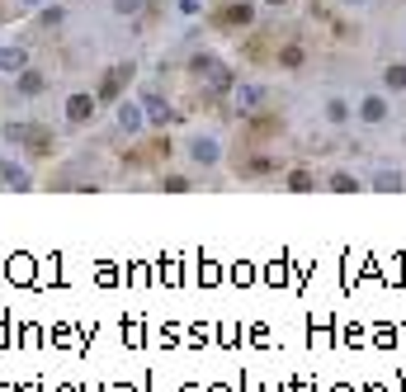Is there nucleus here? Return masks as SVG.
I'll return each mask as SVG.
<instances>
[{
    "label": "nucleus",
    "mask_w": 406,
    "mask_h": 392,
    "mask_svg": "<svg viewBox=\"0 0 406 392\" xmlns=\"http://www.w3.org/2000/svg\"><path fill=\"white\" fill-rule=\"evenodd\" d=\"M109 5H113V15H118V19H137L142 10H147V0H109Z\"/></svg>",
    "instance_id": "21"
},
{
    "label": "nucleus",
    "mask_w": 406,
    "mask_h": 392,
    "mask_svg": "<svg viewBox=\"0 0 406 392\" xmlns=\"http://www.w3.org/2000/svg\"><path fill=\"white\" fill-rule=\"evenodd\" d=\"M364 180H369L374 194H402V189H406V166H397V161L388 166V161H383V166H374Z\"/></svg>",
    "instance_id": "11"
},
{
    "label": "nucleus",
    "mask_w": 406,
    "mask_h": 392,
    "mask_svg": "<svg viewBox=\"0 0 406 392\" xmlns=\"http://www.w3.org/2000/svg\"><path fill=\"white\" fill-rule=\"evenodd\" d=\"M194 185H199L194 175H161L156 180V189H166V194H189Z\"/></svg>",
    "instance_id": "19"
},
{
    "label": "nucleus",
    "mask_w": 406,
    "mask_h": 392,
    "mask_svg": "<svg viewBox=\"0 0 406 392\" xmlns=\"http://www.w3.org/2000/svg\"><path fill=\"white\" fill-rule=\"evenodd\" d=\"M321 189H326V194H364L369 180H364V171H355V166H331V171H321Z\"/></svg>",
    "instance_id": "9"
},
{
    "label": "nucleus",
    "mask_w": 406,
    "mask_h": 392,
    "mask_svg": "<svg viewBox=\"0 0 406 392\" xmlns=\"http://www.w3.org/2000/svg\"><path fill=\"white\" fill-rule=\"evenodd\" d=\"M232 94H236V109L246 114V118H250V114H260V109L269 104V90L260 85V80H241V85H236Z\"/></svg>",
    "instance_id": "14"
},
{
    "label": "nucleus",
    "mask_w": 406,
    "mask_h": 392,
    "mask_svg": "<svg viewBox=\"0 0 406 392\" xmlns=\"http://www.w3.org/2000/svg\"><path fill=\"white\" fill-rule=\"evenodd\" d=\"M99 109H104V104H99V94H94V90H85V85H80V90H66L62 128H66V133H90L94 118H99Z\"/></svg>",
    "instance_id": "2"
},
{
    "label": "nucleus",
    "mask_w": 406,
    "mask_h": 392,
    "mask_svg": "<svg viewBox=\"0 0 406 392\" xmlns=\"http://www.w3.org/2000/svg\"><path fill=\"white\" fill-rule=\"evenodd\" d=\"M345 10H369V0H340Z\"/></svg>",
    "instance_id": "23"
},
{
    "label": "nucleus",
    "mask_w": 406,
    "mask_h": 392,
    "mask_svg": "<svg viewBox=\"0 0 406 392\" xmlns=\"http://www.w3.org/2000/svg\"><path fill=\"white\" fill-rule=\"evenodd\" d=\"M10 80H15V99L19 104H33V99H43V94L52 90V76H47L43 66H33V62L24 66V71H15Z\"/></svg>",
    "instance_id": "8"
},
{
    "label": "nucleus",
    "mask_w": 406,
    "mask_h": 392,
    "mask_svg": "<svg viewBox=\"0 0 406 392\" xmlns=\"http://www.w3.org/2000/svg\"><path fill=\"white\" fill-rule=\"evenodd\" d=\"M147 109H142V99L137 94H123L118 104H113V133H123L128 142H142L147 137Z\"/></svg>",
    "instance_id": "5"
},
{
    "label": "nucleus",
    "mask_w": 406,
    "mask_h": 392,
    "mask_svg": "<svg viewBox=\"0 0 406 392\" xmlns=\"http://www.w3.org/2000/svg\"><path fill=\"white\" fill-rule=\"evenodd\" d=\"M383 90L388 94H406V62L402 57H392V62L383 66Z\"/></svg>",
    "instance_id": "17"
},
{
    "label": "nucleus",
    "mask_w": 406,
    "mask_h": 392,
    "mask_svg": "<svg viewBox=\"0 0 406 392\" xmlns=\"http://www.w3.org/2000/svg\"><path fill=\"white\" fill-rule=\"evenodd\" d=\"M199 10H203L199 0H180V15H199Z\"/></svg>",
    "instance_id": "22"
},
{
    "label": "nucleus",
    "mask_w": 406,
    "mask_h": 392,
    "mask_svg": "<svg viewBox=\"0 0 406 392\" xmlns=\"http://www.w3.org/2000/svg\"><path fill=\"white\" fill-rule=\"evenodd\" d=\"M283 189H288V194H316V189H321V171H312V166H293V171L283 175Z\"/></svg>",
    "instance_id": "15"
},
{
    "label": "nucleus",
    "mask_w": 406,
    "mask_h": 392,
    "mask_svg": "<svg viewBox=\"0 0 406 392\" xmlns=\"http://www.w3.org/2000/svg\"><path fill=\"white\" fill-rule=\"evenodd\" d=\"M128 85H133V62H113L109 71H104V76L90 85V90L99 94V104H109V109H113V104L128 94Z\"/></svg>",
    "instance_id": "7"
},
{
    "label": "nucleus",
    "mask_w": 406,
    "mask_h": 392,
    "mask_svg": "<svg viewBox=\"0 0 406 392\" xmlns=\"http://www.w3.org/2000/svg\"><path fill=\"white\" fill-rule=\"evenodd\" d=\"M274 62H279V71H302V66H307V52H302L297 43H288V47L274 52Z\"/></svg>",
    "instance_id": "18"
},
{
    "label": "nucleus",
    "mask_w": 406,
    "mask_h": 392,
    "mask_svg": "<svg viewBox=\"0 0 406 392\" xmlns=\"http://www.w3.org/2000/svg\"><path fill=\"white\" fill-rule=\"evenodd\" d=\"M24 66H29V52H24V47L19 43H0V71H5V76H15V71H24Z\"/></svg>",
    "instance_id": "16"
},
{
    "label": "nucleus",
    "mask_w": 406,
    "mask_h": 392,
    "mask_svg": "<svg viewBox=\"0 0 406 392\" xmlns=\"http://www.w3.org/2000/svg\"><path fill=\"white\" fill-rule=\"evenodd\" d=\"M260 5H288V0H260Z\"/></svg>",
    "instance_id": "25"
},
{
    "label": "nucleus",
    "mask_w": 406,
    "mask_h": 392,
    "mask_svg": "<svg viewBox=\"0 0 406 392\" xmlns=\"http://www.w3.org/2000/svg\"><path fill=\"white\" fill-rule=\"evenodd\" d=\"M19 5H24V10H38V5H47V0H19Z\"/></svg>",
    "instance_id": "24"
},
{
    "label": "nucleus",
    "mask_w": 406,
    "mask_h": 392,
    "mask_svg": "<svg viewBox=\"0 0 406 392\" xmlns=\"http://www.w3.org/2000/svg\"><path fill=\"white\" fill-rule=\"evenodd\" d=\"M38 24H47V29H57V24H66V5H57V0H47V5H38Z\"/></svg>",
    "instance_id": "20"
},
{
    "label": "nucleus",
    "mask_w": 406,
    "mask_h": 392,
    "mask_svg": "<svg viewBox=\"0 0 406 392\" xmlns=\"http://www.w3.org/2000/svg\"><path fill=\"white\" fill-rule=\"evenodd\" d=\"M194 76L203 80V90H213V94H232L236 90V76H232V66L222 62L218 52H199V57H194Z\"/></svg>",
    "instance_id": "4"
},
{
    "label": "nucleus",
    "mask_w": 406,
    "mask_h": 392,
    "mask_svg": "<svg viewBox=\"0 0 406 392\" xmlns=\"http://www.w3.org/2000/svg\"><path fill=\"white\" fill-rule=\"evenodd\" d=\"M0 189H15V194H29V189H38L33 161L19 157V152H0Z\"/></svg>",
    "instance_id": "6"
},
{
    "label": "nucleus",
    "mask_w": 406,
    "mask_h": 392,
    "mask_svg": "<svg viewBox=\"0 0 406 392\" xmlns=\"http://www.w3.org/2000/svg\"><path fill=\"white\" fill-rule=\"evenodd\" d=\"M321 123H326L331 133H345V128L355 123V99H350V94H326V99H321Z\"/></svg>",
    "instance_id": "10"
},
{
    "label": "nucleus",
    "mask_w": 406,
    "mask_h": 392,
    "mask_svg": "<svg viewBox=\"0 0 406 392\" xmlns=\"http://www.w3.org/2000/svg\"><path fill=\"white\" fill-rule=\"evenodd\" d=\"M137 99H142V109H147V123L152 128H166V123H175V109H171V99L156 90V85H142L137 90Z\"/></svg>",
    "instance_id": "12"
},
{
    "label": "nucleus",
    "mask_w": 406,
    "mask_h": 392,
    "mask_svg": "<svg viewBox=\"0 0 406 392\" xmlns=\"http://www.w3.org/2000/svg\"><path fill=\"white\" fill-rule=\"evenodd\" d=\"M218 24L222 29H250L255 24V0H227V5H218Z\"/></svg>",
    "instance_id": "13"
},
{
    "label": "nucleus",
    "mask_w": 406,
    "mask_h": 392,
    "mask_svg": "<svg viewBox=\"0 0 406 392\" xmlns=\"http://www.w3.org/2000/svg\"><path fill=\"white\" fill-rule=\"evenodd\" d=\"M180 157H185V166L194 175H218L222 166H227V142H222V133H213V128H194V133H185V142H180Z\"/></svg>",
    "instance_id": "1"
},
{
    "label": "nucleus",
    "mask_w": 406,
    "mask_h": 392,
    "mask_svg": "<svg viewBox=\"0 0 406 392\" xmlns=\"http://www.w3.org/2000/svg\"><path fill=\"white\" fill-rule=\"evenodd\" d=\"M355 123L364 133H378V128L392 123V94L388 90H359L355 94Z\"/></svg>",
    "instance_id": "3"
}]
</instances>
